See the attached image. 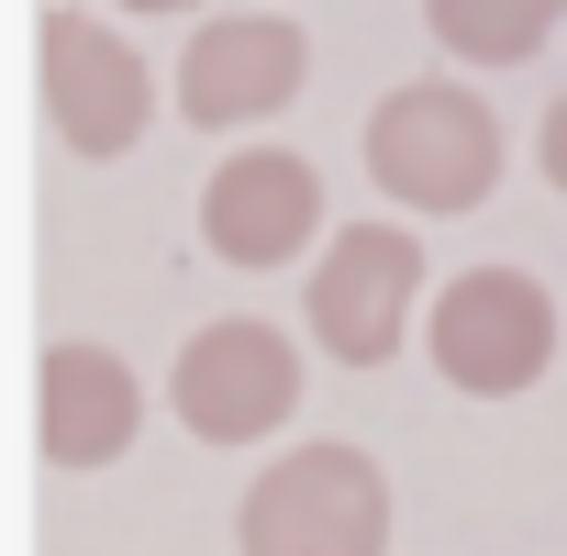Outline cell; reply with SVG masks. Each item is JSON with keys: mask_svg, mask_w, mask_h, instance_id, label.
Returning a JSON list of instances; mask_svg holds the SVG:
<instances>
[{"mask_svg": "<svg viewBox=\"0 0 567 556\" xmlns=\"http://www.w3.org/2000/svg\"><path fill=\"white\" fill-rule=\"evenodd\" d=\"M134 434H145L134 368L112 346H90V334L45 346V368H34V445H45V467H112Z\"/></svg>", "mask_w": 567, "mask_h": 556, "instance_id": "obj_9", "label": "cell"}, {"mask_svg": "<svg viewBox=\"0 0 567 556\" xmlns=\"http://www.w3.org/2000/svg\"><path fill=\"white\" fill-rule=\"evenodd\" d=\"M368 178L379 200L401 212H478L501 189V112L456 79H401L379 112H368Z\"/></svg>", "mask_w": 567, "mask_h": 556, "instance_id": "obj_2", "label": "cell"}, {"mask_svg": "<svg viewBox=\"0 0 567 556\" xmlns=\"http://www.w3.org/2000/svg\"><path fill=\"white\" fill-rule=\"evenodd\" d=\"M534 167H545V189H567V90H556V112H545V134H534Z\"/></svg>", "mask_w": 567, "mask_h": 556, "instance_id": "obj_11", "label": "cell"}, {"mask_svg": "<svg viewBox=\"0 0 567 556\" xmlns=\"http://www.w3.org/2000/svg\"><path fill=\"white\" fill-rule=\"evenodd\" d=\"M301 79H312L301 23H278V12H223V23H200L189 56H178V112H189L200 134H234V123L290 112Z\"/></svg>", "mask_w": 567, "mask_h": 556, "instance_id": "obj_8", "label": "cell"}, {"mask_svg": "<svg viewBox=\"0 0 567 556\" xmlns=\"http://www.w3.org/2000/svg\"><path fill=\"white\" fill-rule=\"evenodd\" d=\"M556 23H567V0H423V34L456 68H523L556 45Z\"/></svg>", "mask_w": 567, "mask_h": 556, "instance_id": "obj_10", "label": "cell"}, {"mask_svg": "<svg viewBox=\"0 0 567 556\" xmlns=\"http://www.w3.org/2000/svg\"><path fill=\"white\" fill-rule=\"evenodd\" d=\"M123 12H200V0H123Z\"/></svg>", "mask_w": 567, "mask_h": 556, "instance_id": "obj_12", "label": "cell"}, {"mask_svg": "<svg viewBox=\"0 0 567 556\" xmlns=\"http://www.w3.org/2000/svg\"><path fill=\"white\" fill-rule=\"evenodd\" d=\"M167 412L200 434V445H256L301 412V346L278 323H200L167 368Z\"/></svg>", "mask_w": 567, "mask_h": 556, "instance_id": "obj_6", "label": "cell"}, {"mask_svg": "<svg viewBox=\"0 0 567 556\" xmlns=\"http://www.w3.org/2000/svg\"><path fill=\"white\" fill-rule=\"evenodd\" d=\"M423 357L445 368V390L467 401H512L556 368V301L523 267H467L423 301Z\"/></svg>", "mask_w": 567, "mask_h": 556, "instance_id": "obj_3", "label": "cell"}, {"mask_svg": "<svg viewBox=\"0 0 567 556\" xmlns=\"http://www.w3.org/2000/svg\"><path fill=\"white\" fill-rule=\"evenodd\" d=\"M234 545L245 556H390V478L368 445H290L245 478V512H234Z\"/></svg>", "mask_w": 567, "mask_h": 556, "instance_id": "obj_1", "label": "cell"}, {"mask_svg": "<svg viewBox=\"0 0 567 556\" xmlns=\"http://www.w3.org/2000/svg\"><path fill=\"white\" fill-rule=\"evenodd\" d=\"M312 234H323V167H312V156L245 145V156L212 167V189H200V245H212L223 267H290V256H312Z\"/></svg>", "mask_w": 567, "mask_h": 556, "instance_id": "obj_7", "label": "cell"}, {"mask_svg": "<svg viewBox=\"0 0 567 556\" xmlns=\"http://www.w3.org/2000/svg\"><path fill=\"white\" fill-rule=\"evenodd\" d=\"M423 323V245L401 223H346L312 256V346L334 368H390Z\"/></svg>", "mask_w": 567, "mask_h": 556, "instance_id": "obj_4", "label": "cell"}, {"mask_svg": "<svg viewBox=\"0 0 567 556\" xmlns=\"http://www.w3.org/2000/svg\"><path fill=\"white\" fill-rule=\"evenodd\" d=\"M34 90H45V123H56L68 156H134L145 123H156V79H145V56L101 12H45Z\"/></svg>", "mask_w": 567, "mask_h": 556, "instance_id": "obj_5", "label": "cell"}]
</instances>
